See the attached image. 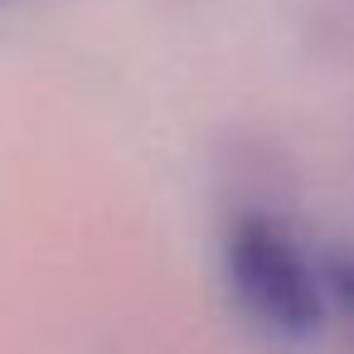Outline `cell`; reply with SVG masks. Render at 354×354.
Segmentation results:
<instances>
[{
  "instance_id": "1",
  "label": "cell",
  "mask_w": 354,
  "mask_h": 354,
  "mask_svg": "<svg viewBox=\"0 0 354 354\" xmlns=\"http://www.w3.org/2000/svg\"><path fill=\"white\" fill-rule=\"evenodd\" d=\"M223 277L248 320L281 339H306L325 320V277L310 272L277 214L248 209L223 233Z\"/></svg>"
},
{
  "instance_id": "2",
  "label": "cell",
  "mask_w": 354,
  "mask_h": 354,
  "mask_svg": "<svg viewBox=\"0 0 354 354\" xmlns=\"http://www.w3.org/2000/svg\"><path fill=\"white\" fill-rule=\"evenodd\" d=\"M325 286L335 301H344V310H354V248H344L325 262Z\"/></svg>"
}]
</instances>
